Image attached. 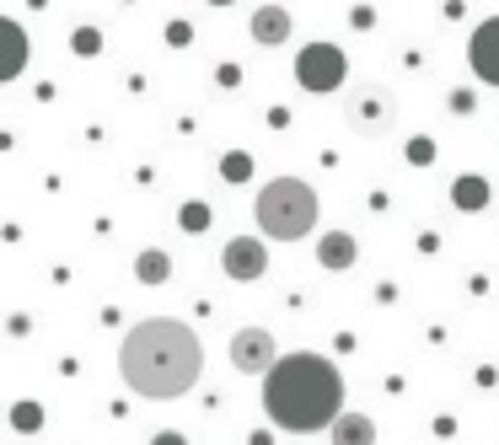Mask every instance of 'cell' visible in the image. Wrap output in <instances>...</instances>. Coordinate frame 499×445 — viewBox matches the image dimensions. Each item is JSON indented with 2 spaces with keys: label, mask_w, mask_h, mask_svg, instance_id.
Returning <instances> with one entry per match:
<instances>
[{
  "label": "cell",
  "mask_w": 499,
  "mask_h": 445,
  "mask_svg": "<svg viewBox=\"0 0 499 445\" xmlns=\"http://www.w3.org/2000/svg\"><path fill=\"white\" fill-rule=\"evenodd\" d=\"M199 371H205L199 333L177 317H145L118 343V376L129 381V391H140L151 402H172V397L194 391Z\"/></svg>",
  "instance_id": "cell-1"
},
{
  "label": "cell",
  "mask_w": 499,
  "mask_h": 445,
  "mask_svg": "<svg viewBox=\"0 0 499 445\" xmlns=\"http://www.w3.org/2000/svg\"><path fill=\"white\" fill-rule=\"evenodd\" d=\"M253 221L269 242H301L317 231V188L301 183V177H269L258 188V204H253Z\"/></svg>",
  "instance_id": "cell-3"
},
{
  "label": "cell",
  "mask_w": 499,
  "mask_h": 445,
  "mask_svg": "<svg viewBox=\"0 0 499 445\" xmlns=\"http://www.w3.org/2000/svg\"><path fill=\"white\" fill-rule=\"evenodd\" d=\"M210 5H236V0H210Z\"/></svg>",
  "instance_id": "cell-20"
},
{
  "label": "cell",
  "mask_w": 499,
  "mask_h": 445,
  "mask_svg": "<svg viewBox=\"0 0 499 445\" xmlns=\"http://www.w3.org/2000/svg\"><path fill=\"white\" fill-rule=\"evenodd\" d=\"M354 258H360V242L349 231H323V242H317V263L323 269L344 274V269H354Z\"/></svg>",
  "instance_id": "cell-10"
},
{
  "label": "cell",
  "mask_w": 499,
  "mask_h": 445,
  "mask_svg": "<svg viewBox=\"0 0 499 445\" xmlns=\"http://www.w3.org/2000/svg\"><path fill=\"white\" fill-rule=\"evenodd\" d=\"M279 360V343H274V333L269 328H236L231 333V365L242 371V376H269Z\"/></svg>",
  "instance_id": "cell-6"
},
{
  "label": "cell",
  "mask_w": 499,
  "mask_h": 445,
  "mask_svg": "<svg viewBox=\"0 0 499 445\" xmlns=\"http://www.w3.org/2000/svg\"><path fill=\"white\" fill-rule=\"evenodd\" d=\"M151 445H188V435H177V430H162Z\"/></svg>",
  "instance_id": "cell-18"
},
{
  "label": "cell",
  "mask_w": 499,
  "mask_h": 445,
  "mask_svg": "<svg viewBox=\"0 0 499 445\" xmlns=\"http://www.w3.org/2000/svg\"><path fill=\"white\" fill-rule=\"evenodd\" d=\"M247 445H274V435H253Z\"/></svg>",
  "instance_id": "cell-19"
},
{
  "label": "cell",
  "mask_w": 499,
  "mask_h": 445,
  "mask_svg": "<svg viewBox=\"0 0 499 445\" xmlns=\"http://www.w3.org/2000/svg\"><path fill=\"white\" fill-rule=\"evenodd\" d=\"M253 44H258V49L290 44V11H284V5H258V11H253Z\"/></svg>",
  "instance_id": "cell-9"
},
{
  "label": "cell",
  "mask_w": 499,
  "mask_h": 445,
  "mask_svg": "<svg viewBox=\"0 0 499 445\" xmlns=\"http://www.w3.org/2000/svg\"><path fill=\"white\" fill-rule=\"evenodd\" d=\"M344 75H349V59H344L338 44H306V49L295 54V81H301V92H312V97L338 92Z\"/></svg>",
  "instance_id": "cell-4"
},
{
  "label": "cell",
  "mask_w": 499,
  "mask_h": 445,
  "mask_svg": "<svg viewBox=\"0 0 499 445\" xmlns=\"http://www.w3.org/2000/svg\"><path fill=\"white\" fill-rule=\"evenodd\" d=\"M135 274H140V284H162V279L172 274V263H166L162 247H145V252H140V263H135Z\"/></svg>",
  "instance_id": "cell-14"
},
{
  "label": "cell",
  "mask_w": 499,
  "mask_h": 445,
  "mask_svg": "<svg viewBox=\"0 0 499 445\" xmlns=\"http://www.w3.org/2000/svg\"><path fill=\"white\" fill-rule=\"evenodd\" d=\"M467 64H473L478 81L499 86V16H489V22L473 27V38H467Z\"/></svg>",
  "instance_id": "cell-8"
},
{
  "label": "cell",
  "mask_w": 499,
  "mask_h": 445,
  "mask_svg": "<svg viewBox=\"0 0 499 445\" xmlns=\"http://www.w3.org/2000/svg\"><path fill=\"white\" fill-rule=\"evenodd\" d=\"M221 269L225 279H236V284H253V279L269 274V247L258 242V236H231L221 252Z\"/></svg>",
  "instance_id": "cell-7"
},
{
  "label": "cell",
  "mask_w": 499,
  "mask_h": 445,
  "mask_svg": "<svg viewBox=\"0 0 499 445\" xmlns=\"http://www.w3.org/2000/svg\"><path fill=\"white\" fill-rule=\"evenodd\" d=\"M408 162H435V145H430V140H414V145H408Z\"/></svg>",
  "instance_id": "cell-17"
},
{
  "label": "cell",
  "mask_w": 499,
  "mask_h": 445,
  "mask_svg": "<svg viewBox=\"0 0 499 445\" xmlns=\"http://www.w3.org/2000/svg\"><path fill=\"white\" fill-rule=\"evenodd\" d=\"M205 225H210V210L205 204H188L183 210V231H205Z\"/></svg>",
  "instance_id": "cell-16"
},
{
  "label": "cell",
  "mask_w": 499,
  "mask_h": 445,
  "mask_svg": "<svg viewBox=\"0 0 499 445\" xmlns=\"http://www.w3.org/2000/svg\"><path fill=\"white\" fill-rule=\"evenodd\" d=\"M344 113H349V129H354V134L376 140V134H387L392 124H397V97H392L387 86H360Z\"/></svg>",
  "instance_id": "cell-5"
},
{
  "label": "cell",
  "mask_w": 499,
  "mask_h": 445,
  "mask_svg": "<svg viewBox=\"0 0 499 445\" xmlns=\"http://www.w3.org/2000/svg\"><path fill=\"white\" fill-rule=\"evenodd\" d=\"M0 44H5L0 81H16V75H22V64H27V27H22V22H0Z\"/></svg>",
  "instance_id": "cell-11"
},
{
  "label": "cell",
  "mask_w": 499,
  "mask_h": 445,
  "mask_svg": "<svg viewBox=\"0 0 499 445\" xmlns=\"http://www.w3.org/2000/svg\"><path fill=\"white\" fill-rule=\"evenodd\" d=\"M333 445H376V424L365 419V413H344L338 424H333Z\"/></svg>",
  "instance_id": "cell-13"
},
{
  "label": "cell",
  "mask_w": 499,
  "mask_h": 445,
  "mask_svg": "<svg viewBox=\"0 0 499 445\" xmlns=\"http://www.w3.org/2000/svg\"><path fill=\"white\" fill-rule=\"evenodd\" d=\"M489 199H494V188H489V177H478V172H462L456 188H451V204H456V210H484Z\"/></svg>",
  "instance_id": "cell-12"
},
{
  "label": "cell",
  "mask_w": 499,
  "mask_h": 445,
  "mask_svg": "<svg viewBox=\"0 0 499 445\" xmlns=\"http://www.w3.org/2000/svg\"><path fill=\"white\" fill-rule=\"evenodd\" d=\"M264 413L290 435L333 430L344 419V376L323 354H284L264 376Z\"/></svg>",
  "instance_id": "cell-2"
},
{
  "label": "cell",
  "mask_w": 499,
  "mask_h": 445,
  "mask_svg": "<svg viewBox=\"0 0 499 445\" xmlns=\"http://www.w3.org/2000/svg\"><path fill=\"white\" fill-rule=\"evenodd\" d=\"M70 49L81 59H97L103 54V33H97V27H75V33H70Z\"/></svg>",
  "instance_id": "cell-15"
}]
</instances>
